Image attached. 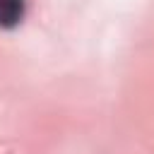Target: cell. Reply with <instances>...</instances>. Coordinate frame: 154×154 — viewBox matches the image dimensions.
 Listing matches in <instances>:
<instances>
[{"label": "cell", "mask_w": 154, "mask_h": 154, "mask_svg": "<svg viewBox=\"0 0 154 154\" xmlns=\"http://www.w3.org/2000/svg\"><path fill=\"white\" fill-rule=\"evenodd\" d=\"M24 17V0H0V26L12 29Z\"/></svg>", "instance_id": "6da1fadb"}]
</instances>
